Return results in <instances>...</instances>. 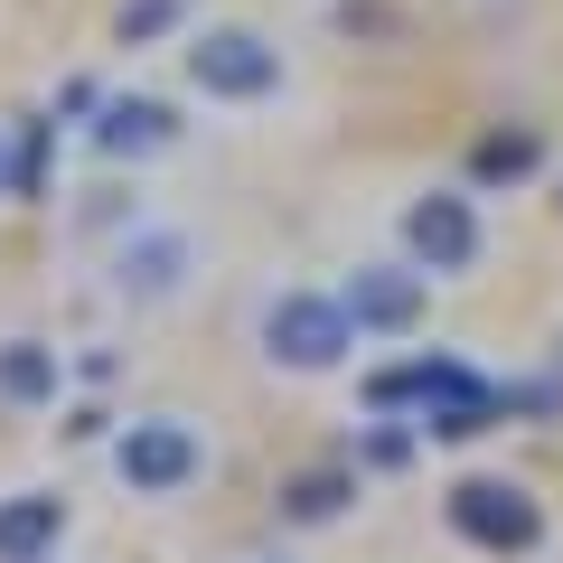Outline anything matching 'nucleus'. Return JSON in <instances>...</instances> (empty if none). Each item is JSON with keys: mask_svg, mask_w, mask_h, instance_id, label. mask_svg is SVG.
<instances>
[{"mask_svg": "<svg viewBox=\"0 0 563 563\" xmlns=\"http://www.w3.org/2000/svg\"><path fill=\"white\" fill-rule=\"evenodd\" d=\"M57 536H66L57 488H10L0 498V563H57Z\"/></svg>", "mask_w": 563, "mask_h": 563, "instance_id": "10", "label": "nucleus"}, {"mask_svg": "<svg viewBox=\"0 0 563 563\" xmlns=\"http://www.w3.org/2000/svg\"><path fill=\"white\" fill-rule=\"evenodd\" d=\"M442 507H451V536L479 544V554H536L544 544V507L517 479H461Z\"/></svg>", "mask_w": 563, "mask_h": 563, "instance_id": "5", "label": "nucleus"}, {"mask_svg": "<svg viewBox=\"0 0 563 563\" xmlns=\"http://www.w3.org/2000/svg\"><path fill=\"white\" fill-rule=\"evenodd\" d=\"M554 385H563V357H554Z\"/></svg>", "mask_w": 563, "mask_h": 563, "instance_id": "15", "label": "nucleus"}, {"mask_svg": "<svg viewBox=\"0 0 563 563\" xmlns=\"http://www.w3.org/2000/svg\"><path fill=\"white\" fill-rule=\"evenodd\" d=\"M188 263H198V244H188L179 225H141V235H122V254H113V291L122 301H179Z\"/></svg>", "mask_w": 563, "mask_h": 563, "instance_id": "8", "label": "nucleus"}, {"mask_svg": "<svg viewBox=\"0 0 563 563\" xmlns=\"http://www.w3.org/2000/svg\"><path fill=\"white\" fill-rule=\"evenodd\" d=\"M254 339H263V357L291 366V376H329V366H347V347H357L366 329L347 320L339 291H273L263 320H254Z\"/></svg>", "mask_w": 563, "mask_h": 563, "instance_id": "2", "label": "nucleus"}, {"mask_svg": "<svg viewBox=\"0 0 563 563\" xmlns=\"http://www.w3.org/2000/svg\"><path fill=\"white\" fill-rule=\"evenodd\" d=\"M179 10H188V0H122V38H132V47H141V38H161Z\"/></svg>", "mask_w": 563, "mask_h": 563, "instance_id": "14", "label": "nucleus"}, {"mask_svg": "<svg viewBox=\"0 0 563 563\" xmlns=\"http://www.w3.org/2000/svg\"><path fill=\"white\" fill-rule=\"evenodd\" d=\"M404 254H413L422 273H470V263H479V217H470V198H451V188L413 198L404 207Z\"/></svg>", "mask_w": 563, "mask_h": 563, "instance_id": "6", "label": "nucleus"}, {"mask_svg": "<svg viewBox=\"0 0 563 563\" xmlns=\"http://www.w3.org/2000/svg\"><path fill=\"white\" fill-rule=\"evenodd\" d=\"M113 470H122L132 498H179V488L207 470V442L188 432L179 413H141V422L113 432Z\"/></svg>", "mask_w": 563, "mask_h": 563, "instance_id": "4", "label": "nucleus"}, {"mask_svg": "<svg viewBox=\"0 0 563 563\" xmlns=\"http://www.w3.org/2000/svg\"><path fill=\"white\" fill-rule=\"evenodd\" d=\"M179 66H188V85H198L207 103H263V95H282V47L263 38V29H244V20L198 29V38L179 47Z\"/></svg>", "mask_w": 563, "mask_h": 563, "instance_id": "3", "label": "nucleus"}, {"mask_svg": "<svg viewBox=\"0 0 563 563\" xmlns=\"http://www.w3.org/2000/svg\"><path fill=\"white\" fill-rule=\"evenodd\" d=\"M347 498H357V470H347V461H320V470H291V479H282V517H291V526L347 517Z\"/></svg>", "mask_w": 563, "mask_h": 563, "instance_id": "12", "label": "nucleus"}, {"mask_svg": "<svg viewBox=\"0 0 563 563\" xmlns=\"http://www.w3.org/2000/svg\"><path fill=\"white\" fill-rule=\"evenodd\" d=\"M536 161H544V151H536V132H488L470 169H479V179H526Z\"/></svg>", "mask_w": 563, "mask_h": 563, "instance_id": "13", "label": "nucleus"}, {"mask_svg": "<svg viewBox=\"0 0 563 563\" xmlns=\"http://www.w3.org/2000/svg\"><path fill=\"white\" fill-rule=\"evenodd\" d=\"M366 404L376 413H404L413 404V432H432V442H479L488 422L507 413V385H488L479 366H461V357H404V366H385V376H366Z\"/></svg>", "mask_w": 563, "mask_h": 563, "instance_id": "1", "label": "nucleus"}, {"mask_svg": "<svg viewBox=\"0 0 563 563\" xmlns=\"http://www.w3.org/2000/svg\"><path fill=\"white\" fill-rule=\"evenodd\" d=\"M57 385H66V357L47 339H0V404L38 413V404H57Z\"/></svg>", "mask_w": 563, "mask_h": 563, "instance_id": "11", "label": "nucleus"}, {"mask_svg": "<svg viewBox=\"0 0 563 563\" xmlns=\"http://www.w3.org/2000/svg\"><path fill=\"white\" fill-rule=\"evenodd\" d=\"M169 141H179V113L161 95H103L95 103V151L103 161H161Z\"/></svg>", "mask_w": 563, "mask_h": 563, "instance_id": "9", "label": "nucleus"}, {"mask_svg": "<svg viewBox=\"0 0 563 563\" xmlns=\"http://www.w3.org/2000/svg\"><path fill=\"white\" fill-rule=\"evenodd\" d=\"M422 263H357V273H347V320L366 329V339H404V329L422 320Z\"/></svg>", "mask_w": 563, "mask_h": 563, "instance_id": "7", "label": "nucleus"}]
</instances>
